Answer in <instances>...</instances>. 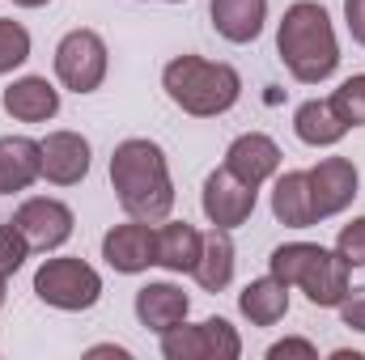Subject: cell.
<instances>
[{
    "label": "cell",
    "mask_w": 365,
    "mask_h": 360,
    "mask_svg": "<svg viewBox=\"0 0 365 360\" xmlns=\"http://www.w3.org/2000/svg\"><path fill=\"white\" fill-rule=\"evenodd\" d=\"M110 186H115L119 208L136 221L153 225V221H166L170 208H175V182H170L166 153H162V144H153L145 136H132V140L115 144Z\"/></svg>",
    "instance_id": "obj_1"
},
{
    "label": "cell",
    "mask_w": 365,
    "mask_h": 360,
    "mask_svg": "<svg viewBox=\"0 0 365 360\" xmlns=\"http://www.w3.org/2000/svg\"><path fill=\"white\" fill-rule=\"evenodd\" d=\"M276 55L293 81L323 85L340 68V43H336V26H331L327 9L314 0L289 4L276 26Z\"/></svg>",
    "instance_id": "obj_2"
},
{
    "label": "cell",
    "mask_w": 365,
    "mask_h": 360,
    "mask_svg": "<svg viewBox=\"0 0 365 360\" xmlns=\"http://www.w3.org/2000/svg\"><path fill=\"white\" fill-rule=\"evenodd\" d=\"M162 90L182 115L217 119V115L234 110V102L242 97V77H238L234 64H221V60L175 55L162 73Z\"/></svg>",
    "instance_id": "obj_3"
},
{
    "label": "cell",
    "mask_w": 365,
    "mask_h": 360,
    "mask_svg": "<svg viewBox=\"0 0 365 360\" xmlns=\"http://www.w3.org/2000/svg\"><path fill=\"white\" fill-rule=\"evenodd\" d=\"M34 292L43 305L64 309V314H86L102 301V275L86 259H47L34 271Z\"/></svg>",
    "instance_id": "obj_4"
},
{
    "label": "cell",
    "mask_w": 365,
    "mask_h": 360,
    "mask_svg": "<svg viewBox=\"0 0 365 360\" xmlns=\"http://www.w3.org/2000/svg\"><path fill=\"white\" fill-rule=\"evenodd\" d=\"M106 68H110V55H106V43L98 30H68L56 47V77L60 85L73 93H93L102 90L106 81Z\"/></svg>",
    "instance_id": "obj_5"
},
{
    "label": "cell",
    "mask_w": 365,
    "mask_h": 360,
    "mask_svg": "<svg viewBox=\"0 0 365 360\" xmlns=\"http://www.w3.org/2000/svg\"><path fill=\"white\" fill-rule=\"evenodd\" d=\"M162 356L166 360H238L242 356V339L225 318H204L200 327H170L162 335Z\"/></svg>",
    "instance_id": "obj_6"
},
{
    "label": "cell",
    "mask_w": 365,
    "mask_h": 360,
    "mask_svg": "<svg viewBox=\"0 0 365 360\" xmlns=\"http://www.w3.org/2000/svg\"><path fill=\"white\" fill-rule=\"evenodd\" d=\"M200 203H204V216H208L217 229H230V233H234L238 225L251 221V212H255V203H259V191L247 186L242 179H234V174L221 166V170H212V174L204 179Z\"/></svg>",
    "instance_id": "obj_7"
},
{
    "label": "cell",
    "mask_w": 365,
    "mask_h": 360,
    "mask_svg": "<svg viewBox=\"0 0 365 360\" xmlns=\"http://www.w3.org/2000/svg\"><path fill=\"white\" fill-rule=\"evenodd\" d=\"M13 225L21 229V238L30 242V250H56L73 238V208L51 199V195H34L13 212Z\"/></svg>",
    "instance_id": "obj_8"
},
{
    "label": "cell",
    "mask_w": 365,
    "mask_h": 360,
    "mask_svg": "<svg viewBox=\"0 0 365 360\" xmlns=\"http://www.w3.org/2000/svg\"><path fill=\"white\" fill-rule=\"evenodd\" d=\"M102 259L119 275H140L158 263V229L149 221H128V225H115L106 229L102 238Z\"/></svg>",
    "instance_id": "obj_9"
},
{
    "label": "cell",
    "mask_w": 365,
    "mask_h": 360,
    "mask_svg": "<svg viewBox=\"0 0 365 360\" xmlns=\"http://www.w3.org/2000/svg\"><path fill=\"white\" fill-rule=\"evenodd\" d=\"M306 179H310V203L319 221L340 216L357 199V186H361V174L349 157H323L314 170H306Z\"/></svg>",
    "instance_id": "obj_10"
},
{
    "label": "cell",
    "mask_w": 365,
    "mask_h": 360,
    "mask_svg": "<svg viewBox=\"0 0 365 360\" xmlns=\"http://www.w3.org/2000/svg\"><path fill=\"white\" fill-rule=\"evenodd\" d=\"M225 170L234 179H242L247 186H264L268 179H276L280 170V144L264 132H242L230 149H225Z\"/></svg>",
    "instance_id": "obj_11"
},
{
    "label": "cell",
    "mask_w": 365,
    "mask_h": 360,
    "mask_svg": "<svg viewBox=\"0 0 365 360\" xmlns=\"http://www.w3.org/2000/svg\"><path fill=\"white\" fill-rule=\"evenodd\" d=\"M43 144V179L56 186H77L90 174V140L81 132H47Z\"/></svg>",
    "instance_id": "obj_12"
},
{
    "label": "cell",
    "mask_w": 365,
    "mask_h": 360,
    "mask_svg": "<svg viewBox=\"0 0 365 360\" xmlns=\"http://www.w3.org/2000/svg\"><path fill=\"white\" fill-rule=\"evenodd\" d=\"M187 314H191V297L182 292L179 284H170V280L145 284V288L136 292V318H140V327L153 331V335H166L170 327H179Z\"/></svg>",
    "instance_id": "obj_13"
},
{
    "label": "cell",
    "mask_w": 365,
    "mask_h": 360,
    "mask_svg": "<svg viewBox=\"0 0 365 360\" xmlns=\"http://www.w3.org/2000/svg\"><path fill=\"white\" fill-rule=\"evenodd\" d=\"M349 271L353 268H349L336 250L323 246V250L314 255V263L306 268V275L297 280V288L306 292L310 305H319V309H336V305L349 297V288H353V284H349Z\"/></svg>",
    "instance_id": "obj_14"
},
{
    "label": "cell",
    "mask_w": 365,
    "mask_h": 360,
    "mask_svg": "<svg viewBox=\"0 0 365 360\" xmlns=\"http://www.w3.org/2000/svg\"><path fill=\"white\" fill-rule=\"evenodd\" d=\"M43 179V144L30 136H0V195L30 191Z\"/></svg>",
    "instance_id": "obj_15"
},
{
    "label": "cell",
    "mask_w": 365,
    "mask_h": 360,
    "mask_svg": "<svg viewBox=\"0 0 365 360\" xmlns=\"http://www.w3.org/2000/svg\"><path fill=\"white\" fill-rule=\"evenodd\" d=\"M0 106L17 123H47V119L60 115V90L47 77H21V81H13L4 90Z\"/></svg>",
    "instance_id": "obj_16"
},
{
    "label": "cell",
    "mask_w": 365,
    "mask_h": 360,
    "mask_svg": "<svg viewBox=\"0 0 365 360\" xmlns=\"http://www.w3.org/2000/svg\"><path fill=\"white\" fill-rule=\"evenodd\" d=\"M208 17H212V30L225 38V43H255L264 34V21H268V0H208Z\"/></svg>",
    "instance_id": "obj_17"
},
{
    "label": "cell",
    "mask_w": 365,
    "mask_h": 360,
    "mask_svg": "<svg viewBox=\"0 0 365 360\" xmlns=\"http://www.w3.org/2000/svg\"><path fill=\"white\" fill-rule=\"evenodd\" d=\"M272 216L284 229H310V225H319L314 203H310V179H306V170H284V174H276Z\"/></svg>",
    "instance_id": "obj_18"
},
{
    "label": "cell",
    "mask_w": 365,
    "mask_h": 360,
    "mask_svg": "<svg viewBox=\"0 0 365 360\" xmlns=\"http://www.w3.org/2000/svg\"><path fill=\"white\" fill-rule=\"evenodd\" d=\"M238 309L251 327H276L289 314V284L276 275H259L238 292Z\"/></svg>",
    "instance_id": "obj_19"
},
{
    "label": "cell",
    "mask_w": 365,
    "mask_h": 360,
    "mask_svg": "<svg viewBox=\"0 0 365 360\" xmlns=\"http://www.w3.org/2000/svg\"><path fill=\"white\" fill-rule=\"evenodd\" d=\"M200 250H204V233L187 221H166L158 225V268L175 271V275H191L200 263Z\"/></svg>",
    "instance_id": "obj_20"
},
{
    "label": "cell",
    "mask_w": 365,
    "mask_h": 360,
    "mask_svg": "<svg viewBox=\"0 0 365 360\" xmlns=\"http://www.w3.org/2000/svg\"><path fill=\"white\" fill-rule=\"evenodd\" d=\"M238 250H234V238H230V229H217L212 225V233H204V250H200V263H195V284L204 288V292H221V288H230V280H234V259Z\"/></svg>",
    "instance_id": "obj_21"
},
{
    "label": "cell",
    "mask_w": 365,
    "mask_h": 360,
    "mask_svg": "<svg viewBox=\"0 0 365 360\" xmlns=\"http://www.w3.org/2000/svg\"><path fill=\"white\" fill-rule=\"evenodd\" d=\"M293 132H297V140L310 144V149H331V144H340V140L349 136V127L340 123V115L331 110L327 97L302 102L297 115H293Z\"/></svg>",
    "instance_id": "obj_22"
},
{
    "label": "cell",
    "mask_w": 365,
    "mask_h": 360,
    "mask_svg": "<svg viewBox=\"0 0 365 360\" xmlns=\"http://www.w3.org/2000/svg\"><path fill=\"white\" fill-rule=\"evenodd\" d=\"M323 246H314V242H284V246H276L272 259H268V268H272L276 280H284L289 288L306 275V268L314 263V255H319Z\"/></svg>",
    "instance_id": "obj_23"
},
{
    "label": "cell",
    "mask_w": 365,
    "mask_h": 360,
    "mask_svg": "<svg viewBox=\"0 0 365 360\" xmlns=\"http://www.w3.org/2000/svg\"><path fill=\"white\" fill-rule=\"evenodd\" d=\"M30 60V30L13 17H0V77Z\"/></svg>",
    "instance_id": "obj_24"
},
{
    "label": "cell",
    "mask_w": 365,
    "mask_h": 360,
    "mask_svg": "<svg viewBox=\"0 0 365 360\" xmlns=\"http://www.w3.org/2000/svg\"><path fill=\"white\" fill-rule=\"evenodd\" d=\"M327 102H331V110L340 115L344 127H365V73L349 77Z\"/></svg>",
    "instance_id": "obj_25"
},
{
    "label": "cell",
    "mask_w": 365,
    "mask_h": 360,
    "mask_svg": "<svg viewBox=\"0 0 365 360\" xmlns=\"http://www.w3.org/2000/svg\"><path fill=\"white\" fill-rule=\"evenodd\" d=\"M26 259H30V242L21 238V229L13 221L0 225V275H13Z\"/></svg>",
    "instance_id": "obj_26"
},
{
    "label": "cell",
    "mask_w": 365,
    "mask_h": 360,
    "mask_svg": "<svg viewBox=\"0 0 365 360\" xmlns=\"http://www.w3.org/2000/svg\"><path fill=\"white\" fill-rule=\"evenodd\" d=\"M336 255L349 263V268H365V216L349 221L336 238Z\"/></svg>",
    "instance_id": "obj_27"
},
{
    "label": "cell",
    "mask_w": 365,
    "mask_h": 360,
    "mask_svg": "<svg viewBox=\"0 0 365 360\" xmlns=\"http://www.w3.org/2000/svg\"><path fill=\"white\" fill-rule=\"evenodd\" d=\"M336 309H340V322H344L349 331H361L365 335V288H349V297H344Z\"/></svg>",
    "instance_id": "obj_28"
},
{
    "label": "cell",
    "mask_w": 365,
    "mask_h": 360,
    "mask_svg": "<svg viewBox=\"0 0 365 360\" xmlns=\"http://www.w3.org/2000/svg\"><path fill=\"white\" fill-rule=\"evenodd\" d=\"M284 356H302V360H319V348L310 339H280L268 348V360H284Z\"/></svg>",
    "instance_id": "obj_29"
},
{
    "label": "cell",
    "mask_w": 365,
    "mask_h": 360,
    "mask_svg": "<svg viewBox=\"0 0 365 360\" xmlns=\"http://www.w3.org/2000/svg\"><path fill=\"white\" fill-rule=\"evenodd\" d=\"M344 21H349V34L365 47V0H344Z\"/></svg>",
    "instance_id": "obj_30"
},
{
    "label": "cell",
    "mask_w": 365,
    "mask_h": 360,
    "mask_svg": "<svg viewBox=\"0 0 365 360\" xmlns=\"http://www.w3.org/2000/svg\"><path fill=\"white\" fill-rule=\"evenodd\" d=\"M90 356H119V360H128L132 352H128V348H119V344H93Z\"/></svg>",
    "instance_id": "obj_31"
},
{
    "label": "cell",
    "mask_w": 365,
    "mask_h": 360,
    "mask_svg": "<svg viewBox=\"0 0 365 360\" xmlns=\"http://www.w3.org/2000/svg\"><path fill=\"white\" fill-rule=\"evenodd\" d=\"M13 4H21V9H43V4H51V0H13Z\"/></svg>",
    "instance_id": "obj_32"
},
{
    "label": "cell",
    "mask_w": 365,
    "mask_h": 360,
    "mask_svg": "<svg viewBox=\"0 0 365 360\" xmlns=\"http://www.w3.org/2000/svg\"><path fill=\"white\" fill-rule=\"evenodd\" d=\"M331 360H361V352H344L340 348V352H331Z\"/></svg>",
    "instance_id": "obj_33"
},
{
    "label": "cell",
    "mask_w": 365,
    "mask_h": 360,
    "mask_svg": "<svg viewBox=\"0 0 365 360\" xmlns=\"http://www.w3.org/2000/svg\"><path fill=\"white\" fill-rule=\"evenodd\" d=\"M4 284H9V275H0V305H4Z\"/></svg>",
    "instance_id": "obj_34"
},
{
    "label": "cell",
    "mask_w": 365,
    "mask_h": 360,
    "mask_svg": "<svg viewBox=\"0 0 365 360\" xmlns=\"http://www.w3.org/2000/svg\"><path fill=\"white\" fill-rule=\"evenodd\" d=\"M166 4H182V0H166Z\"/></svg>",
    "instance_id": "obj_35"
}]
</instances>
